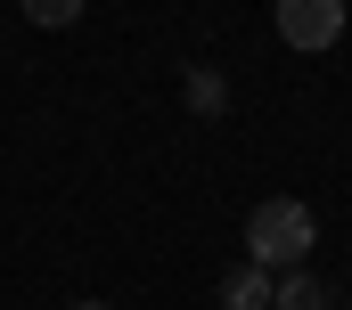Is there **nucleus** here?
<instances>
[{"label":"nucleus","instance_id":"39448f33","mask_svg":"<svg viewBox=\"0 0 352 310\" xmlns=\"http://www.w3.org/2000/svg\"><path fill=\"white\" fill-rule=\"evenodd\" d=\"M188 106H197V115H205V123H213V115H221V106H230V82L213 74V66H205V74H188Z\"/></svg>","mask_w":352,"mask_h":310},{"label":"nucleus","instance_id":"7ed1b4c3","mask_svg":"<svg viewBox=\"0 0 352 310\" xmlns=\"http://www.w3.org/2000/svg\"><path fill=\"white\" fill-rule=\"evenodd\" d=\"M270 310H336V302L311 270H287V278H270Z\"/></svg>","mask_w":352,"mask_h":310},{"label":"nucleus","instance_id":"423d86ee","mask_svg":"<svg viewBox=\"0 0 352 310\" xmlns=\"http://www.w3.org/2000/svg\"><path fill=\"white\" fill-rule=\"evenodd\" d=\"M25 16L58 33V25H74V16H82V0H25Z\"/></svg>","mask_w":352,"mask_h":310},{"label":"nucleus","instance_id":"0eeeda50","mask_svg":"<svg viewBox=\"0 0 352 310\" xmlns=\"http://www.w3.org/2000/svg\"><path fill=\"white\" fill-rule=\"evenodd\" d=\"M74 310H107V302H74Z\"/></svg>","mask_w":352,"mask_h":310},{"label":"nucleus","instance_id":"20e7f679","mask_svg":"<svg viewBox=\"0 0 352 310\" xmlns=\"http://www.w3.org/2000/svg\"><path fill=\"white\" fill-rule=\"evenodd\" d=\"M221 310H270V270H254V261L230 270L221 278Z\"/></svg>","mask_w":352,"mask_h":310},{"label":"nucleus","instance_id":"f03ea898","mask_svg":"<svg viewBox=\"0 0 352 310\" xmlns=\"http://www.w3.org/2000/svg\"><path fill=\"white\" fill-rule=\"evenodd\" d=\"M278 41L303 49V58L336 49L344 41V0H278Z\"/></svg>","mask_w":352,"mask_h":310},{"label":"nucleus","instance_id":"f257e3e1","mask_svg":"<svg viewBox=\"0 0 352 310\" xmlns=\"http://www.w3.org/2000/svg\"><path fill=\"white\" fill-rule=\"evenodd\" d=\"M320 245V221H311V204L303 196H270V204H254L246 213V261L254 270H303V253Z\"/></svg>","mask_w":352,"mask_h":310}]
</instances>
